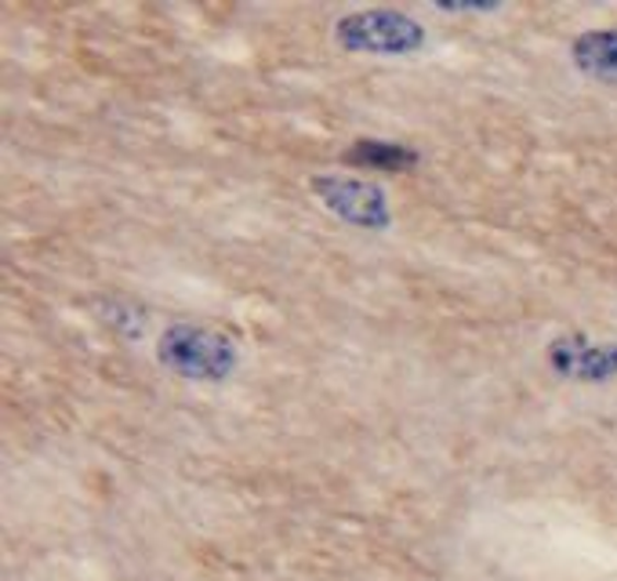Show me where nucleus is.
<instances>
[{"instance_id": "2", "label": "nucleus", "mask_w": 617, "mask_h": 581, "mask_svg": "<svg viewBox=\"0 0 617 581\" xmlns=\"http://www.w3.org/2000/svg\"><path fill=\"white\" fill-rule=\"evenodd\" d=\"M338 44L349 52L407 55L425 44V30L400 11H360L338 22Z\"/></svg>"}, {"instance_id": "5", "label": "nucleus", "mask_w": 617, "mask_h": 581, "mask_svg": "<svg viewBox=\"0 0 617 581\" xmlns=\"http://www.w3.org/2000/svg\"><path fill=\"white\" fill-rule=\"evenodd\" d=\"M574 63L599 80H617V33H585L574 44Z\"/></svg>"}, {"instance_id": "1", "label": "nucleus", "mask_w": 617, "mask_h": 581, "mask_svg": "<svg viewBox=\"0 0 617 581\" xmlns=\"http://www.w3.org/2000/svg\"><path fill=\"white\" fill-rule=\"evenodd\" d=\"M160 360L168 364L171 371L186 375V378H211V382H218V378H225L233 371L236 349H233L229 338L215 335V331L178 324V327L164 331Z\"/></svg>"}, {"instance_id": "4", "label": "nucleus", "mask_w": 617, "mask_h": 581, "mask_svg": "<svg viewBox=\"0 0 617 581\" xmlns=\"http://www.w3.org/2000/svg\"><path fill=\"white\" fill-rule=\"evenodd\" d=\"M552 364L566 375L577 378H607L617 371V349L614 346H581V342H560L552 349Z\"/></svg>"}, {"instance_id": "6", "label": "nucleus", "mask_w": 617, "mask_h": 581, "mask_svg": "<svg viewBox=\"0 0 617 581\" xmlns=\"http://www.w3.org/2000/svg\"><path fill=\"white\" fill-rule=\"evenodd\" d=\"M349 160L360 164V168H382V171H400V168H411V164H418V153L396 146V142H374V138H363L360 146L349 149Z\"/></svg>"}, {"instance_id": "3", "label": "nucleus", "mask_w": 617, "mask_h": 581, "mask_svg": "<svg viewBox=\"0 0 617 581\" xmlns=\"http://www.w3.org/2000/svg\"><path fill=\"white\" fill-rule=\"evenodd\" d=\"M313 189L324 197V204L335 211L338 219H346L349 225H360V230H385L389 225L385 193L371 182L330 175V179H316Z\"/></svg>"}]
</instances>
